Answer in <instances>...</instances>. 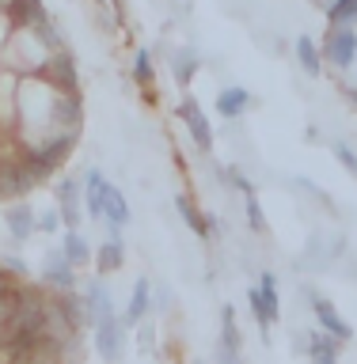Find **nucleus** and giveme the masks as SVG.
Instances as JSON below:
<instances>
[{
	"instance_id": "nucleus-1",
	"label": "nucleus",
	"mask_w": 357,
	"mask_h": 364,
	"mask_svg": "<svg viewBox=\"0 0 357 364\" xmlns=\"http://www.w3.org/2000/svg\"><path fill=\"white\" fill-rule=\"evenodd\" d=\"M122 341H125V334H122V323H118V318H107V323L95 326V353H99L107 364H118Z\"/></svg>"
},
{
	"instance_id": "nucleus-2",
	"label": "nucleus",
	"mask_w": 357,
	"mask_h": 364,
	"mask_svg": "<svg viewBox=\"0 0 357 364\" xmlns=\"http://www.w3.org/2000/svg\"><path fill=\"white\" fill-rule=\"evenodd\" d=\"M327 57H331L338 68H350L353 57H357V34H353L350 27L327 31Z\"/></svg>"
},
{
	"instance_id": "nucleus-3",
	"label": "nucleus",
	"mask_w": 357,
	"mask_h": 364,
	"mask_svg": "<svg viewBox=\"0 0 357 364\" xmlns=\"http://www.w3.org/2000/svg\"><path fill=\"white\" fill-rule=\"evenodd\" d=\"M179 118L187 122V129H190V136H194V144H198L202 152H209V148H213V129H209V122H205V114L198 110V102L182 99V102H179Z\"/></svg>"
},
{
	"instance_id": "nucleus-4",
	"label": "nucleus",
	"mask_w": 357,
	"mask_h": 364,
	"mask_svg": "<svg viewBox=\"0 0 357 364\" xmlns=\"http://www.w3.org/2000/svg\"><path fill=\"white\" fill-rule=\"evenodd\" d=\"M42 281L53 284V289H61V292H76V273H73V266H68L65 255H46Z\"/></svg>"
},
{
	"instance_id": "nucleus-5",
	"label": "nucleus",
	"mask_w": 357,
	"mask_h": 364,
	"mask_svg": "<svg viewBox=\"0 0 357 364\" xmlns=\"http://www.w3.org/2000/svg\"><path fill=\"white\" fill-rule=\"evenodd\" d=\"M312 311H316V318H319V326H324V334H331L335 341H350V338H353L350 323L324 300V296H316V300H312Z\"/></svg>"
},
{
	"instance_id": "nucleus-6",
	"label": "nucleus",
	"mask_w": 357,
	"mask_h": 364,
	"mask_svg": "<svg viewBox=\"0 0 357 364\" xmlns=\"http://www.w3.org/2000/svg\"><path fill=\"white\" fill-rule=\"evenodd\" d=\"M107 318H114L110 292L95 281V284H88V296H84V326H99V323H107Z\"/></svg>"
},
{
	"instance_id": "nucleus-7",
	"label": "nucleus",
	"mask_w": 357,
	"mask_h": 364,
	"mask_svg": "<svg viewBox=\"0 0 357 364\" xmlns=\"http://www.w3.org/2000/svg\"><path fill=\"white\" fill-rule=\"evenodd\" d=\"M34 186L31 171L23 164H4V171H0V198H23Z\"/></svg>"
},
{
	"instance_id": "nucleus-8",
	"label": "nucleus",
	"mask_w": 357,
	"mask_h": 364,
	"mask_svg": "<svg viewBox=\"0 0 357 364\" xmlns=\"http://www.w3.org/2000/svg\"><path fill=\"white\" fill-rule=\"evenodd\" d=\"M8 11H11V23H16V27H27V31L46 23L42 0H8Z\"/></svg>"
},
{
	"instance_id": "nucleus-9",
	"label": "nucleus",
	"mask_w": 357,
	"mask_h": 364,
	"mask_svg": "<svg viewBox=\"0 0 357 364\" xmlns=\"http://www.w3.org/2000/svg\"><path fill=\"white\" fill-rule=\"evenodd\" d=\"M148 304H152V284H148V277H141L133 284V296H130V307H125V323L137 326L141 318L148 315Z\"/></svg>"
},
{
	"instance_id": "nucleus-10",
	"label": "nucleus",
	"mask_w": 357,
	"mask_h": 364,
	"mask_svg": "<svg viewBox=\"0 0 357 364\" xmlns=\"http://www.w3.org/2000/svg\"><path fill=\"white\" fill-rule=\"evenodd\" d=\"M76 193H80V186H76L73 178L57 182V201H61V220L68 224V232H76V224H80V209H76Z\"/></svg>"
},
{
	"instance_id": "nucleus-11",
	"label": "nucleus",
	"mask_w": 357,
	"mask_h": 364,
	"mask_svg": "<svg viewBox=\"0 0 357 364\" xmlns=\"http://www.w3.org/2000/svg\"><path fill=\"white\" fill-rule=\"evenodd\" d=\"M338 346L331 334H312L308 338V353H312V364H338Z\"/></svg>"
},
{
	"instance_id": "nucleus-12",
	"label": "nucleus",
	"mask_w": 357,
	"mask_h": 364,
	"mask_svg": "<svg viewBox=\"0 0 357 364\" xmlns=\"http://www.w3.org/2000/svg\"><path fill=\"white\" fill-rule=\"evenodd\" d=\"M4 220H8V232H11V239L27 243V235L34 232V213H31V209H23V205H11V209L4 213Z\"/></svg>"
},
{
	"instance_id": "nucleus-13",
	"label": "nucleus",
	"mask_w": 357,
	"mask_h": 364,
	"mask_svg": "<svg viewBox=\"0 0 357 364\" xmlns=\"http://www.w3.org/2000/svg\"><path fill=\"white\" fill-rule=\"evenodd\" d=\"M247 102H251V95L244 87H228V91L217 95V114H224V118H239V114L247 110Z\"/></svg>"
},
{
	"instance_id": "nucleus-14",
	"label": "nucleus",
	"mask_w": 357,
	"mask_h": 364,
	"mask_svg": "<svg viewBox=\"0 0 357 364\" xmlns=\"http://www.w3.org/2000/svg\"><path fill=\"white\" fill-rule=\"evenodd\" d=\"M107 182H103V175L95 167L88 171V186H84V193H88V213L91 216H103V205H107Z\"/></svg>"
},
{
	"instance_id": "nucleus-15",
	"label": "nucleus",
	"mask_w": 357,
	"mask_h": 364,
	"mask_svg": "<svg viewBox=\"0 0 357 364\" xmlns=\"http://www.w3.org/2000/svg\"><path fill=\"white\" fill-rule=\"evenodd\" d=\"M103 216H107L110 228H118V232H122L125 224H130V205H125V198H122V193L114 190V186L107 190V205H103Z\"/></svg>"
},
{
	"instance_id": "nucleus-16",
	"label": "nucleus",
	"mask_w": 357,
	"mask_h": 364,
	"mask_svg": "<svg viewBox=\"0 0 357 364\" xmlns=\"http://www.w3.org/2000/svg\"><path fill=\"white\" fill-rule=\"evenodd\" d=\"M53 80L61 84L65 95H76V65L68 53H53Z\"/></svg>"
},
{
	"instance_id": "nucleus-17",
	"label": "nucleus",
	"mask_w": 357,
	"mask_h": 364,
	"mask_svg": "<svg viewBox=\"0 0 357 364\" xmlns=\"http://www.w3.org/2000/svg\"><path fill=\"white\" fill-rule=\"evenodd\" d=\"M53 118L65 125V133H76V125H80V99H76V95L57 99V102H53Z\"/></svg>"
},
{
	"instance_id": "nucleus-18",
	"label": "nucleus",
	"mask_w": 357,
	"mask_h": 364,
	"mask_svg": "<svg viewBox=\"0 0 357 364\" xmlns=\"http://www.w3.org/2000/svg\"><path fill=\"white\" fill-rule=\"evenodd\" d=\"M61 255L68 258V266H88L91 250H88V243H84V235H80V232H65Z\"/></svg>"
},
{
	"instance_id": "nucleus-19",
	"label": "nucleus",
	"mask_w": 357,
	"mask_h": 364,
	"mask_svg": "<svg viewBox=\"0 0 357 364\" xmlns=\"http://www.w3.org/2000/svg\"><path fill=\"white\" fill-rule=\"evenodd\" d=\"M122 258H125V250H122V239H110V243H103L99 247V255H95V266L99 273H114L122 266Z\"/></svg>"
},
{
	"instance_id": "nucleus-20",
	"label": "nucleus",
	"mask_w": 357,
	"mask_h": 364,
	"mask_svg": "<svg viewBox=\"0 0 357 364\" xmlns=\"http://www.w3.org/2000/svg\"><path fill=\"white\" fill-rule=\"evenodd\" d=\"M296 61H301V68L308 76H319V50H316V42L308 38V34L296 38Z\"/></svg>"
},
{
	"instance_id": "nucleus-21",
	"label": "nucleus",
	"mask_w": 357,
	"mask_h": 364,
	"mask_svg": "<svg viewBox=\"0 0 357 364\" xmlns=\"http://www.w3.org/2000/svg\"><path fill=\"white\" fill-rule=\"evenodd\" d=\"M175 205H179V213H182V220H187V224H190V232H194V235H209V224H205V220H202V213H198V205H194L190 198H182V193H179V198H175Z\"/></svg>"
},
{
	"instance_id": "nucleus-22",
	"label": "nucleus",
	"mask_w": 357,
	"mask_h": 364,
	"mask_svg": "<svg viewBox=\"0 0 357 364\" xmlns=\"http://www.w3.org/2000/svg\"><path fill=\"white\" fill-rule=\"evenodd\" d=\"M221 346L239 353V326H236V311L228 304H224V311H221Z\"/></svg>"
},
{
	"instance_id": "nucleus-23",
	"label": "nucleus",
	"mask_w": 357,
	"mask_h": 364,
	"mask_svg": "<svg viewBox=\"0 0 357 364\" xmlns=\"http://www.w3.org/2000/svg\"><path fill=\"white\" fill-rule=\"evenodd\" d=\"M171 73H175L179 84H190L194 73H198V61H194V53H190V50H179L175 61H171Z\"/></svg>"
},
{
	"instance_id": "nucleus-24",
	"label": "nucleus",
	"mask_w": 357,
	"mask_h": 364,
	"mask_svg": "<svg viewBox=\"0 0 357 364\" xmlns=\"http://www.w3.org/2000/svg\"><path fill=\"white\" fill-rule=\"evenodd\" d=\"M327 16H331V23H335V27H346L350 19H357V0H331Z\"/></svg>"
},
{
	"instance_id": "nucleus-25",
	"label": "nucleus",
	"mask_w": 357,
	"mask_h": 364,
	"mask_svg": "<svg viewBox=\"0 0 357 364\" xmlns=\"http://www.w3.org/2000/svg\"><path fill=\"white\" fill-rule=\"evenodd\" d=\"M34 34H38V42L46 46V50L61 53V34L53 31V23H50V19H46V23H38V27H34Z\"/></svg>"
},
{
	"instance_id": "nucleus-26",
	"label": "nucleus",
	"mask_w": 357,
	"mask_h": 364,
	"mask_svg": "<svg viewBox=\"0 0 357 364\" xmlns=\"http://www.w3.org/2000/svg\"><path fill=\"white\" fill-rule=\"evenodd\" d=\"M133 76L141 80V84H148L152 80V57L148 53H137V65H133Z\"/></svg>"
},
{
	"instance_id": "nucleus-27",
	"label": "nucleus",
	"mask_w": 357,
	"mask_h": 364,
	"mask_svg": "<svg viewBox=\"0 0 357 364\" xmlns=\"http://www.w3.org/2000/svg\"><path fill=\"white\" fill-rule=\"evenodd\" d=\"M335 156H338V164H342V167H346V171H350V175H357V156L350 152V148H346V144H335Z\"/></svg>"
},
{
	"instance_id": "nucleus-28",
	"label": "nucleus",
	"mask_w": 357,
	"mask_h": 364,
	"mask_svg": "<svg viewBox=\"0 0 357 364\" xmlns=\"http://www.w3.org/2000/svg\"><path fill=\"white\" fill-rule=\"evenodd\" d=\"M247 220L255 232H262V213H259V201H255V193H247Z\"/></svg>"
},
{
	"instance_id": "nucleus-29",
	"label": "nucleus",
	"mask_w": 357,
	"mask_h": 364,
	"mask_svg": "<svg viewBox=\"0 0 357 364\" xmlns=\"http://www.w3.org/2000/svg\"><path fill=\"white\" fill-rule=\"evenodd\" d=\"M217 364H244V360H239V353L224 349V346H217Z\"/></svg>"
},
{
	"instance_id": "nucleus-30",
	"label": "nucleus",
	"mask_w": 357,
	"mask_h": 364,
	"mask_svg": "<svg viewBox=\"0 0 357 364\" xmlns=\"http://www.w3.org/2000/svg\"><path fill=\"white\" fill-rule=\"evenodd\" d=\"M38 228H42V232H53V228H57V216H53V213H46L42 220H38Z\"/></svg>"
},
{
	"instance_id": "nucleus-31",
	"label": "nucleus",
	"mask_w": 357,
	"mask_h": 364,
	"mask_svg": "<svg viewBox=\"0 0 357 364\" xmlns=\"http://www.w3.org/2000/svg\"><path fill=\"white\" fill-rule=\"evenodd\" d=\"M4 266H8L11 273H27V266H23V262H19V258H4Z\"/></svg>"
},
{
	"instance_id": "nucleus-32",
	"label": "nucleus",
	"mask_w": 357,
	"mask_h": 364,
	"mask_svg": "<svg viewBox=\"0 0 357 364\" xmlns=\"http://www.w3.org/2000/svg\"><path fill=\"white\" fill-rule=\"evenodd\" d=\"M8 289H11V277H8V273H4V269H0V296H4Z\"/></svg>"
},
{
	"instance_id": "nucleus-33",
	"label": "nucleus",
	"mask_w": 357,
	"mask_h": 364,
	"mask_svg": "<svg viewBox=\"0 0 357 364\" xmlns=\"http://www.w3.org/2000/svg\"><path fill=\"white\" fill-rule=\"evenodd\" d=\"M11 364H34V360H11Z\"/></svg>"
},
{
	"instance_id": "nucleus-34",
	"label": "nucleus",
	"mask_w": 357,
	"mask_h": 364,
	"mask_svg": "<svg viewBox=\"0 0 357 364\" xmlns=\"http://www.w3.org/2000/svg\"><path fill=\"white\" fill-rule=\"evenodd\" d=\"M0 171H4V164H0Z\"/></svg>"
}]
</instances>
